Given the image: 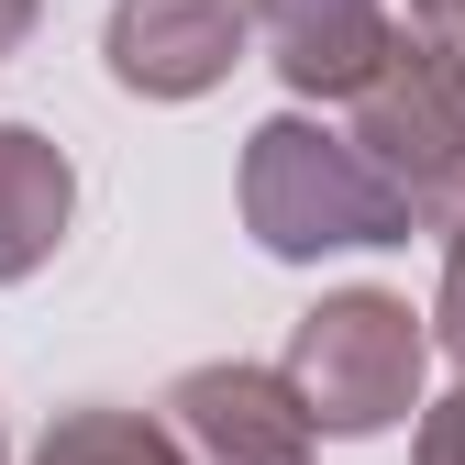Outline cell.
Returning <instances> with one entry per match:
<instances>
[{
  "label": "cell",
  "mask_w": 465,
  "mask_h": 465,
  "mask_svg": "<svg viewBox=\"0 0 465 465\" xmlns=\"http://www.w3.org/2000/svg\"><path fill=\"white\" fill-rule=\"evenodd\" d=\"M421 366H432V332H421V311L399 288H332L322 311L288 322V366L277 377H288L311 432L366 443V432H399L421 411Z\"/></svg>",
  "instance_id": "obj_1"
},
{
  "label": "cell",
  "mask_w": 465,
  "mask_h": 465,
  "mask_svg": "<svg viewBox=\"0 0 465 465\" xmlns=\"http://www.w3.org/2000/svg\"><path fill=\"white\" fill-rule=\"evenodd\" d=\"M244 232L266 255L311 266L343 244H411V211L377 189V166L343 134H322L311 111H277V123L244 134Z\"/></svg>",
  "instance_id": "obj_2"
},
{
  "label": "cell",
  "mask_w": 465,
  "mask_h": 465,
  "mask_svg": "<svg viewBox=\"0 0 465 465\" xmlns=\"http://www.w3.org/2000/svg\"><path fill=\"white\" fill-rule=\"evenodd\" d=\"M343 111H355L343 144L377 166V189L411 211V232H454L465 222V55H443L421 34H388L377 78Z\"/></svg>",
  "instance_id": "obj_3"
},
{
  "label": "cell",
  "mask_w": 465,
  "mask_h": 465,
  "mask_svg": "<svg viewBox=\"0 0 465 465\" xmlns=\"http://www.w3.org/2000/svg\"><path fill=\"white\" fill-rule=\"evenodd\" d=\"M155 432L178 465H311V443H322L277 366H189L166 388Z\"/></svg>",
  "instance_id": "obj_4"
},
{
  "label": "cell",
  "mask_w": 465,
  "mask_h": 465,
  "mask_svg": "<svg viewBox=\"0 0 465 465\" xmlns=\"http://www.w3.org/2000/svg\"><path fill=\"white\" fill-rule=\"evenodd\" d=\"M100 55L134 100H200L244 67V0H111Z\"/></svg>",
  "instance_id": "obj_5"
},
{
  "label": "cell",
  "mask_w": 465,
  "mask_h": 465,
  "mask_svg": "<svg viewBox=\"0 0 465 465\" xmlns=\"http://www.w3.org/2000/svg\"><path fill=\"white\" fill-rule=\"evenodd\" d=\"M244 34H266V67L300 100H355L388 55V0H244Z\"/></svg>",
  "instance_id": "obj_6"
},
{
  "label": "cell",
  "mask_w": 465,
  "mask_h": 465,
  "mask_svg": "<svg viewBox=\"0 0 465 465\" xmlns=\"http://www.w3.org/2000/svg\"><path fill=\"white\" fill-rule=\"evenodd\" d=\"M67 222H78V166H67V144L34 134V123H0V288H23L34 266H55Z\"/></svg>",
  "instance_id": "obj_7"
},
{
  "label": "cell",
  "mask_w": 465,
  "mask_h": 465,
  "mask_svg": "<svg viewBox=\"0 0 465 465\" xmlns=\"http://www.w3.org/2000/svg\"><path fill=\"white\" fill-rule=\"evenodd\" d=\"M34 465H178V454H166V432H155L144 411H111V399H89V411H55V421H45Z\"/></svg>",
  "instance_id": "obj_8"
},
{
  "label": "cell",
  "mask_w": 465,
  "mask_h": 465,
  "mask_svg": "<svg viewBox=\"0 0 465 465\" xmlns=\"http://www.w3.org/2000/svg\"><path fill=\"white\" fill-rule=\"evenodd\" d=\"M432 343L465 366V222L443 232V300H432Z\"/></svg>",
  "instance_id": "obj_9"
},
{
  "label": "cell",
  "mask_w": 465,
  "mask_h": 465,
  "mask_svg": "<svg viewBox=\"0 0 465 465\" xmlns=\"http://www.w3.org/2000/svg\"><path fill=\"white\" fill-rule=\"evenodd\" d=\"M411 465H465V388H443L432 411H421V443H411Z\"/></svg>",
  "instance_id": "obj_10"
},
{
  "label": "cell",
  "mask_w": 465,
  "mask_h": 465,
  "mask_svg": "<svg viewBox=\"0 0 465 465\" xmlns=\"http://www.w3.org/2000/svg\"><path fill=\"white\" fill-rule=\"evenodd\" d=\"M399 34H421V45L465 55V0H411V23H399Z\"/></svg>",
  "instance_id": "obj_11"
},
{
  "label": "cell",
  "mask_w": 465,
  "mask_h": 465,
  "mask_svg": "<svg viewBox=\"0 0 465 465\" xmlns=\"http://www.w3.org/2000/svg\"><path fill=\"white\" fill-rule=\"evenodd\" d=\"M34 12H45V0H0V55H23V34H34Z\"/></svg>",
  "instance_id": "obj_12"
},
{
  "label": "cell",
  "mask_w": 465,
  "mask_h": 465,
  "mask_svg": "<svg viewBox=\"0 0 465 465\" xmlns=\"http://www.w3.org/2000/svg\"><path fill=\"white\" fill-rule=\"evenodd\" d=\"M0 465H12V432H0Z\"/></svg>",
  "instance_id": "obj_13"
}]
</instances>
